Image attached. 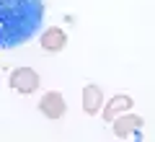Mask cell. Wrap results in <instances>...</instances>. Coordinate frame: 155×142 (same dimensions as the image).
Segmentation results:
<instances>
[{
	"instance_id": "1",
	"label": "cell",
	"mask_w": 155,
	"mask_h": 142,
	"mask_svg": "<svg viewBox=\"0 0 155 142\" xmlns=\"http://www.w3.org/2000/svg\"><path fill=\"white\" fill-rule=\"evenodd\" d=\"M41 18H44L41 0H0L3 47H18L28 41L41 26Z\"/></svg>"
},
{
	"instance_id": "2",
	"label": "cell",
	"mask_w": 155,
	"mask_h": 142,
	"mask_svg": "<svg viewBox=\"0 0 155 142\" xmlns=\"http://www.w3.org/2000/svg\"><path fill=\"white\" fill-rule=\"evenodd\" d=\"M39 109H41V114H44L47 119H62L65 111H67V106H65V98H62L60 93L52 91V93H44V96H41Z\"/></svg>"
},
{
	"instance_id": "4",
	"label": "cell",
	"mask_w": 155,
	"mask_h": 142,
	"mask_svg": "<svg viewBox=\"0 0 155 142\" xmlns=\"http://www.w3.org/2000/svg\"><path fill=\"white\" fill-rule=\"evenodd\" d=\"M114 121V134L116 137H122V140H127V137H132V134H142V124L145 121L140 119V116H119V119H111Z\"/></svg>"
},
{
	"instance_id": "7",
	"label": "cell",
	"mask_w": 155,
	"mask_h": 142,
	"mask_svg": "<svg viewBox=\"0 0 155 142\" xmlns=\"http://www.w3.org/2000/svg\"><path fill=\"white\" fill-rule=\"evenodd\" d=\"M101 104H104V93H101L98 85H85L83 91V106L88 114H96V111L101 109Z\"/></svg>"
},
{
	"instance_id": "8",
	"label": "cell",
	"mask_w": 155,
	"mask_h": 142,
	"mask_svg": "<svg viewBox=\"0 0 155 142\" xmlns=\"http://www.w3.org/2000/svg\"><path fill=\"white\" fill-rule=\"evenodd\" d=\"M0 47H3V34H0Z\"/></svg>"
},
{
	"instance_id": "3",
	"label": "cell",
	"mask_w": 155,
	"mask_h": 142,
	"mask_svg": "<svg viewBox=\"0 0 155 142\" xmlns=\"http://www.w3.org/2000/svg\"><path fill=\"white\" fill-rule=\"evenodd\" d=\"M11 85L21 93H34L39 88V75L34 70H28V67H18L11 75Z\"/></svg>"
},
{
	"instance_id": "6",
	"label": "cell",
	"mask_w": 155,
	"mask_h": 142,
	"mask_svg": "<svg viewBox=\"0 0 155 142\" xmlns=\"http://www.w3.org/2000/svg\"><path fill=\"white\" fill-rule=\"evenodd\" d=\"M129 109H132V98H129V96H114V98L109 101V106L104 109V119L111 121V119H116L119 114H124V111H129Z\"/></svg>"
},
{
	"instance_id": "5",
	"label": "cell",
	"mask_w": 155,
	"mask_h": 142,
	"mask_svg": "<svg viewBox=\"0 0 155 142\" xmlns=\"http://www.w3.org/2000/svg\"><path fill=\"white\" fill-rule=\"evenodd\" d=\"M65 44H67V36L62 28H47L41 34V47L47 52H60V49H65Z\"/></svg>"
}]
</instances>
